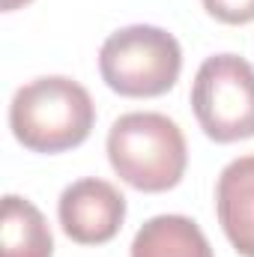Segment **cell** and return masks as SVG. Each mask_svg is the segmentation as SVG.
Instances as JSON below:
<instances>
[{
    "instance_id": "9c48e42d",
    "label": "cell",
    "mask_w": 254,
    "mask_h": 257,
    "mask_svg": "<svg viewBox=\"0 0 254 257\" xmlns=\"http://www.w3.org/2000/svg\"><path fill=\"white\" fill-rule=\"evenodd\" d=\"M203 9L221 24H251L254 0H203Z\"/></svg>"
},
{
    "instance_id": "52a82bcc",
    "label": "cell",
    "mask_w": 254,
    "mask_h": 257,
    "mask_svg": "<svg viewBox=\"0 0 254 257\" xmlns=\"http://www.w3.org/2000/svg\"><path fill=\"white\" fill-rule=\"evenodd\" d=\"M0 257H54V236L45 215L24 197H3Z\"/></svg>"
},
{
    "instance_id": "277c9868",
    "label": "cell",
    "mask_w": 254,
    "mask_h": 257,
    "mask_svg": "<svg viewBox=\"0 0 254 257\" xmlns=\"http://www.w3.org/2000/svg\"><path fill=\"white\" fill-rule=\"evenodd\" d=\"M191 108L215 144L254 138V66L239 54L206 57L191 84Z\"/></svg>"
},
{
    "instance_id": "3957f363",
    "label": "cell",
    "mask_w": 254,
    "mask_h": 257,
    "mask_svg": "<svg viewBox=\"0 0 254 257\" xmlns=\"http://www.w3.org/2000/svg\"><path fill=\"white\" fill-rule=\"evenodd\" d=\"M183 69V48L180 42L150 24H132L111 33L99 51V72L102 81L132 99H150L168 93Z\"/></svg>"
},
{
    "instance_id": "ba28073f",
    "label": "cell",
    "mask_w": 254,
    "mask_h": 257,
    "mask_svg": "<svg viewBox=\"0 0 254 257\" xmlns=\"http://www.w3.org/2000/svg\"><path fill=\"white\" fill-rule=\"evenodd\" d=\"M132 257H212V248L191 218L156 215L135 233Z\"/></svg>"
},
{
    "instance_id": "6da1fadb",
    "label": "cell",
    "mask_w": 254,
    "mask_h": 257,
    "mask_svg": "<svg viewBox=\"0 0 254 257\" xmlns=\"http://www.w3.org/2000/svg\"><path fill=\"white\" fill-rule=\"evenodd\" d=\"M96 123L90 93L63 75L36 78L12 96L9 128L15 141L33 153H63L84 144Z\"/></svg>"
},
{
    "instance_id": "8992f818",
    "label": "cell",
    "mask_w": 254,
    "mask_h": 257,
    "mask_svg": "<svg viewBox=\"0 0 254 257\" xmlns=\"http://www.w3.org/2000/svg\"><path fill=\"white\" fill-rule=\"evenodd\" d=\"M215 212L224 236L242 257H254V156L233 159L215 183Z\"/></svg>"
},
{
    "instance_id": "30bf717a",
    "label": "cell",
    "mask_w": 254,
    "mask_h": 257,
    "mask_svg": "<svg viewBox=\"0 0 254 257\" xmlns=\"http://www.w3.org/2000/svg\"><path fill=\"white\" fill-rule=\"evenodd\" d=\"M24 3H30V0H3V12H12V9H18Z\"/></svg>"
},
{
    "instance_id": "7a4b0ae2",
    "label": "cell",
    "mask_w": 254,
    "mask_h": 257,
    "mask_svg": "<svg viewBox=\"0 0 254 257\" xmlns=\"http://www.w3.org/2000/svg\"><path fill=\"white\" fill-rule=\"evenodd\" d=\"M108 159L117 177L138 192L174 189L189 165L183 128L156 111H132L108 132Z\"/></svg>"
},
{
    "instance_id": "5b68a950",
    "label": "cell",
    "mask_w": 254,
    "mask_h": 257,
    "mask_svg": "<svg viewBox=\"0 0 254 257\" xmlns=\"http://www.w3.org/2000/svg\"><path fill=\"white\" fill-rule=\"evenodd\" d=\"M57 215H60L63 233L72 242L102 245L120 233L126 218V197L111 183L99 177H87L63 189Z\"/></svg>"
}]
</instances>
